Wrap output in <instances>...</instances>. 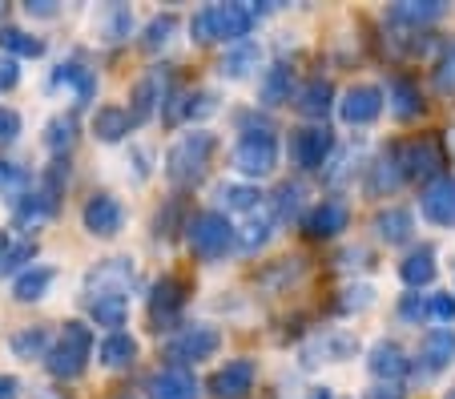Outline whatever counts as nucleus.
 Segmentation results:
<instances>
[{
  "mask_svg": "<svg viewBox=\"0 0 455 399\" xmlns=\"http://www.w3.org/2000/svg\"><path fill=\"white\" fill-rule=\"evenodd\" d=\"M262 12L267 9H250V4H206L189 20V36L198 44H214V41L238 44L250 36V28H254V20Z\"/></svg>",
  "mask_w": 455,
  "mask_h": 399,
  "instance_id": "nucleus-1",
  "label": "nucleus"
},
{
  "mask_svg": "<svg viewBox=\"0 0 455 399\" xmlns=\"http://www.w3.org/2000/svg\"><path fill=\"white\" fill-rule=\"evenodd\" d=\"M214 146L218 141L210 130L181 133V138L170 146V154H165V178H170L178 190L198 186L202 178H206V165H210V157H214Z\"/></svg>",
  "mask_w": 455,
  "mask_h": 399,
  "instance_id": "nucleus-2",
  "label": "nucleus"
},
{
  "mask_svg": "<svg viewBox=\"0 0 455 399\" xmlns=\"http://www.w3.org/2000/svg\"><path fill=\"white\" fill-rule=\"evenodd\" d=\"M89 355H93V327H85L81 319H69L60 327L57 347H49V355H44V367L57 379H77L85 371Z\"/></svg>",
  "mask_w": 455,
  "mask_h": 399,
  "instance_id": "nucleus-3",
  "label": "nucleus"
},
{
  "mask_svg": "<svg viewBox=\"0 0 455 399\" xmlns=\"http://www.w3.org/2000/svg\"><path fill=\"white\" fill-rule=\"evenodd\" d=\"M186 238H189V251L198 254L202 262H218L234 246V226L222 210H202V214H194L186 222Z\"/></svg>",
  "mask_w": 455,
  "mask_h": 399,
  "instance_id": "nucleus-4",
  "label": "nucleus"
},
{
  "mask_svg": "<svg viewBox=\"0 0 455 399\" xmlns=\"http://www.w3.org/2000/svg\"><path fill=\"white\" fill-rule=\"evenodd\" d=\"M395 154H399V165H403V178H419V182H435V178H443L447 154H443V146H439V138H431V133L395 146Z\"/></svg>",
  "mask_w": 455,
  "mask_h": 399,
  "instance_id": "nucleus-5",
  "label": "nucleus"
},
{
  "mask_svg": "<svg viewBox=\"0 0 455 399\" xmlns=\"http://www.w3.org/2000/svg\"><path fill=\"white\" fill-rule=\"evenodd\" d=\"M278 165V138L275 130L262 133H242L238 146H234V170L246 178H267Z\"/></svg>",
  "mask_w": 455,
  "mask_h": 399,
  "instance_id": "nucleus-6",
  "label": "nucleus"
},
{
  "mask_svg": "<svg viewBox=\"0 0 455 399\" xmlns=\"http://www.w3.org/2000/svg\"><path fill=\"white\" fill-rule=\"evenodd\" d=\"M218 347H222L218 327H210V323H186V327L170 339L165 355L173 359V367H186V363H202V359H210Z\"/></svg>",
  "mask_w": 455,
  "mask_h": 399,
  "instance_id": "nucleus-7",
  "label": "nucleus"
},
{
  "mask_svg": "<svg viewBox=\"0 0 455 399\" xmlns=\"http://www.w3.org/2000/svg\"><path fill=\"white\" fill-rule=\"evenodd\" d=\"M133 283H138V267H133V259H105L85 275V295L89 299H101V295L125 299L129 291H133Z\"/></svg>",
  "mask_w": 455,
  "mask_h": 399,
  "instance_id": "nucleus-8",
  "label": "nucleus"
},
{
  "mask_svg": "<svg viewBox=\"0 0 455 399\" xmlns=\"http://www.w3.org/2000/svg\"><path fill=\"white\" fill-rule=\"evenodd\" d=\"M335 154V133L327 125H302L291 130V162L299 170H323Z\"/></svg>",
  "mask_w": 455,
  "mask_h": 399,
  "instance_id": "nucleus-9",
  "label": "nucleus"
},
{
  "mask_svg": "<svg viewBox=\"0 0 455 399\" xmlns=\"http://www.w3.org/2000/svg\"><path fill=\"white\" fill-rule=\"evenodd\" d=\"M181 307H186V283L173 275L157 278L154 295H149V323H154V331L162 335V331L178 327L181 319Z\"/></svg>",
  "mask_w": 455,
  "mask_h": 399,
  "instance_id": "nucleus-10",
  "label": "nucleus"
},
{
  "mask_svg": "<svg viewBox=\"0 0 455 399\" xmlns=\"http://www.w3.org/2000/svg\"><path fill=\"white\" fill-rule=\"evenodd\" d=\"M254 359H230V363L222 367V371H214V379H210V395L214 399H250V391H254Z\"/></svg>",
  "mask_w": 455,
  "mask_h": 399,
  "instance_id": "nucleus-11",
  "label": "nucleus"
},
{
  "mask_svg": "<svg viewBox=\"0 0 455 399\" xmlns=\"http://www.w3.org/2000/svg\"><path fill=\"white\" fill-rule=\"evenodd\" d=\"M383 89L379 85H351L343 93V101H339V117H343L347 125H371L383 113Z\"/></svg>",
  "mask_w": 455,
  "mask_h": 399,
  "instance_id": "nucleus-12",
  "label": "nucleus"
},
{
  "mask_svg": "<svg viewBox=\"0 0 455 399\" xmlns=\"http://www.w3.org/2000/svg\"><path fill=\"white\" fill-rule=\"evenodd\" d=\"M165 97H170V73H165V69H149L146 77L133 85V109H129L133 125L149 122V117H154V113L165 105Z\"/></svg>",
  "mask_w": 455,
  "mask_h": 399,
  "instance_id": "nucleus-13",
  "label": "nucleus"
},
{
  "mask_svg": "<svg viewBox=\"0 0 455 399\" xmlns=\"http://www.w3.org/2000/svg\"><path fill=\"white\" fill-rule=\"evenodd\" d=\"M81 222H85L89 235L113 238L121 226H125V210H121V202L113 198V194H93V198L85 202V210H81Z\"/></svg>",
  "mask_w": 455,
  "mask_h": 399,
  "instance_id": "nucleus-14",
  "label": "nucleus"
},
{
  "mask_svg": "<svg viewBox=\"0 0 455 399\" xmlns=\"http://www.w3.org/2000/svg\"><path fill=\"white\" fill-rule=\"evenodd\" d=\"M419 210L427 222L455 226V178L443 174V178H435V182H427V190H423V198H419Z\"/></svg>",
  "mask_w": 455,
  "mask_h": 399,
  "instance_id": "nucleus-15",
  "label": "nucleus"
},
{
  "mask_svg": "<svg viewBox=\"0 0 455 399\" xmlns=\"http://www.w3.org/2000/svg\"><path fill=\"white\" fill-rule=\"evenodd\" d=\"M403 182H407V178H403V165H399L395 146L383 149V154L367 165V194H371V198H387V194H395Z\"/></svg>",
  "mask_w": 455,
  "mask_h": 399,
  "instance_id": "nucleus-16",
  "label": "nucleus"
},
{
  "mask_svg": "<svg viewBox=\"0 0 455 399\" xmlns=\"http://www.w3.org/2000/svg\"><path fill=\"white\" fill-rule=\"evenodd\" d=\"M419 363L427 375L447 371L455 363V327H431L419 343Z\"/></svg>",
  "mask_w": 455,
  "mask_h": 399,
  "instance_id": "nucleus-17",
  "label": "nucleus"
},
{
  "mask_svg": "<svg viewBox=\"0 0 455 399\" xmlns=\"http://www.w3.org/2000/svg\"><path fill=\"white\" fill-rule=\"evenodd\" d=\"M367 367H371V375H375V379H383V383H399L407 371H411L407 351L399 347V343H391V339H379L375 347H371Z\"/></svg>",
  "mask_w": 455,
  "mask_h": 399,
  "instance_id": "nucleus-18",
  "label": "nucleus"
},
{
  "mask_svg": "<svg viewBox=\"0 0 455 399\" xmlns=\"http://www.w3.org/2000/svg\"><path fill=\"white\" fill-rule=\"evenodd\" d=\"M359 351V339L347 335V331H327V335H318L307 351H302V363H343Z\"/></svg>",
  "mask_w": 455,
  "mask_h": 399,
  "instance_id": "nucleus-19",
  "label": "nucleus"
},
{
  "mask_svg": "<svg viewBox=\"0 0 455 399\" xmlns=\"http://www.w3.org/2000/svg\"><path fill=\"white\" fill-rule=\"evenodd\" d=\"M347 222H351V210H347L343 202H318V206L302 218V230H307V238H335L347 230Z\"/></svg>",
  "mask_w": 455,
  "mask_h": 399,
  "instance_id": "nucleus-20",
  "label": "nucleus"
},
{
  "mask_svg": "<svg viewBox=\"0 0 455 399\" xmlns=\"http://www.w3.org/2000/svg\"><path fill=\"white\" fill-rule=\"evenodd\" d=\"M291 101H294V109H299L302 117L323 122V117L331 113V105H335V85H331V81H323V77H315V81H307V85H302Z\"/></svg>",
  "mask_w": 455,
  "mask_h": 399,
  "instance_id": "nucleus-21",
  "label": "nucleus"
},
{
  "mask_svg": "<svg viewBox=\"0 0 455 399\" xmlns=\"http://www.w3.org/2000/svg\"><path fill=\"white\" fill-rule=\"evenodd\" d=\"M93 33H97V41H105V44L129 41V33H133V12H129L125 4H101L93 17Z\"/></svg>",
  "mask_w": 455,
  "mask_h": 399,
  "instance_id": "nucleus-22",
  "label": "nucleus"
},
{
  "mask_svg": "<svg viewBox=\"0 0 455 399\" xmlns=\"http://www.w3.org/2000/svg\"><path fill=\"white\" fill-rule=\"evenodd\" d=\"M149 399H198V383L186 367H165L149 379Z\"/></svg>",
  "mask_w": 455,
  "mask_h": 399,
  "instance_id": "nucleus-23",
  "label": "nucleus"
},
{
  "mask_svg": "<svg viewBox=\"0 0 455 399\" xmlns=\"http://www.w3.org/2000/svg\"><path fill=\"white\" fill-rule=\"evenodd\" d=\"M371 226H375V235L383 238L387 246H403V243H411L415 218H411V210H403V206H387V210H379Z\"/></svg>",
  "mask_w": 455,
  "mask_h": 399,
  "instance_id": "nucleus-24",
  "label": "nucleus"
},
{
  "mask_svg": "<svg viewBox=\"0 0 455 399\" xmlns=\"http://www.w3.org/2000/svg\"><path fill=\"white\" fill-rule=\"evenodd\" d=\"M275 214H270V206H262V214L258 210H250V222L242 226V230H234V243H238L242 254H254L262 251V246L270 243V235H275Z\"/></svg>",
  "mask_w": 455,
  "mask_h": 399,
  "instance_id": "nucleus-25",
  "label": "nucleus"
},
{
  "mask_svg": "<svg viewBox=\"0 0 455 399\" xmlns=\"http://www.w3.org/2000/svg\"><path fill=\"white\" fill-rule=\"evenodd\" d=\"M443 0H399V4H391V25H411V28H423L431 25V20L443 17Z\"/></svg>",
  "mask_w": 455,
  "mask_h": 399,
  "instance_id": "nucleus-26",
  "label": "nucleus"
},
{
  "mask_svg": "<svg viewBox=\"0 0 455 399\" xmlns=\"http://www.w3.org/2000/svg\"><path fill=\"white\" fill-rule=\"evenodd\" d=\"M399 278H403L411 291L427 287L431 278H435V246H415V251H407V259L399 262Z\"/></svg>",
  "mask_w": 455,
  "mask_h": 399,
  "instance_id": "nucleus-27",
  "label": "nucleus"
},
{
  "mask_svg": "<svg viewBox=\"0 0 455 399\" xmlns=\"http://www.w3.org/2000/svg\"><path fill=\"white\" fill-rule=\"evenodd\" d=\"M383 101H387V109L395 113L399 122H407V117H415V113L423 109L419 85H415V81H407V77H391V85H387Z\"/></svg>",
  "mask_w": 455,
  "mask_h": 399,
  "instance_id": "nucleus-28",
  "label": "nucleus"
},
{
  "mask_svg": "<svg viewBox=\"0 0 455 399\" xmlns=\"http://www.w3.org/2000/svg\"><path fill=\"white\" fill-rule=\"evenodd\" d=\"M258 61H262L258 44H254V41H238V44H230V49H226L222 65H218V73H222L226 81H242V77H250V73L258 69Z\"/></svg>",
  "mask_w": 455,
  "mask_h": 399,
  "instance_id": "nucleus-29",
  "label": "nucleus"
},
{
  "mask_svg": "<svg viewBox=\"0 0 455 399\" xmlns=\"http://www.w3.org/2000/svg\"><path fill=\"white\" fill-rule=\"evenodd\" d=\"M97 355H101V363H105V367L121 371V367H129L133 359H138V339L125 335V331H113V335H105V339H101Z\"/></svg>",
  "mask_w": 455,
  "mask_h": 399,
  "instance_id": "nucleus-30",
  "label": "nucleus"
},
{
  "mask_svg": "<svg viewBox=\"0 0 455 399\" xmlns=\"http://www.w3.org/2000/svg\"><path fill=\"white\" fill-rule=\"evenodd\" d=\"M52 214H57V194L44 190V186L36 194L17 198V222L20 226H41V222H49Z\"/></svg>",
  "mask_w": 455,
  "mask_h": 399,
  "instance_id": "nucleus-31",
  "label": "nucleus"
},
{
  "mask_svg": "<svg viewBox=\"0 0 455 399\" xmlns=\"http://www.w3.org/2000/svg\"><path fill=\"white\" fill-rule=\"evenodd\" d=\"M129 130H133V117L121 105H101L93 113V133L101 141H121V138H129Z\"/></svg>",
  "mask_w": 455,
  "mask_h": 399,
  "instance_id": "nucleus-32",
  "label": "nucleus"
},
{
  "mask_svg": "<svg viewBox=\"0 0 455 399\" xmlns=\"http://www.w3.org/2000/svg\"><path fill=\"white\" fill-rule=\"evenodd\" d=\"M52 278H57V270L52 267H28L17 275V283H12V295L20 299V303H36V299L49 295Z\"/></svg>",
  "mask_w": 455,
  "mask_h": 399,
  "instance_id": "nucleus-33",
  "label": "nucleus"
},
{
  "mask_svg": "<svg viewBox=\"0 0 455 399\" xmlns=\"http://www.w3.org/2000/svg\"><path fill=\"white\" fill-rule=\"evenodd\" d=\"M57 85H69L73 89V97H77V105H89L97 97V73L93 69H85V65H77V61H69V65H60L57 69Z\"/></svg>",
  "mask_w": 455,
  "mask_h": 399,
  "instance_id": "nucleus-34",
  "label": "nucleus"
},
{
  "mask_svg": "<svg viewBox=\"0 0 455 399\" xmlns=\"http://www.w3.org/2000/svg\"><path fill=\"white\" fill-rule=\"evenodd\" d=\"M12 355L25 359V363H33V359H44L49 355V327H20L17 335H12Z\"/></svg>",
  "mask_w": 455,
  "mask_h": 399,
  "instance_id": "nucleus-35",
  "label": "nucleus"
},
{
  "mask_svg": "<svg viewBox=\"0 0 455 399\" xmlns=\"http://www.w3.org/2000/svg\"><path fill=\"white\" fill-rule=\"evenodd\" d=\"M302 202H307V190H302L299 182H283L267 206H270V214H275V222H291V218L302 214Z\"/></svg>",
  "mask_w": 455,
  "mask_h": 399,
  "instance_id": "nucleus-36",
  "label": "nucleus"
},
{
  "mask_svg": "<svg viewBox=\"0 0 455 399\" xmlns=\"http://www.w3.org/2000/svg\"><path fill=\"white\" fill-rule=\"evenodd\" d=\"M125 315H129V303L125 299H113V295H101V299H89V319L97 327H109V335L117 327H125Z\"/></svg>",
  "mask_w": 455,
  "mask_h": 399,
  "instance_id": "nucleus-37",
  "label": "nucleus"
},
{
  "mask_svg": "<svg viewBox=\"0 0 455 399\" xmlns=\"http://www.w3.org/2000/svg\"><path fill=\"white\" fill-rule=\"evenodd\" d=\"M291 85H294L291 69L286 65H270L262 85H258V97H262V105H283V101H291Z\"/></svg>",
  "mask_w": 455,
  "mask_h": 399,
  "instance_id": "nucleus-38",
  "label": "nucleus"
},
{
  "mask_svg": "<svg viewBox=\"0 0 455 399\" xmlns=\"http://www.w3.org/2000/svg\"><path fill=\"white\" fill-rule=\"evenodd\" d=\"M73 141H77V117L73 113H57L49 125H44V146L52 154H69Z\"/></svg>",
  "mask_w": 455,
  "mask_h": 399,
  "instance_id": "nucleus-39",
  "label": "nucleus"
},
{
  "mask_svg": "<svg viewBox=\"0 0 455 399\" xmlns=\"http://www.w3.org/2000/svg\"><path fill=\"white\" fill-rule=\"evenodd\" d=\"M0 49L9 52V57H41L44 41H41V36H33V33H25V28L4 25V28H0Z\"/></svg>",
  "mask_w": 455,
  "mask_h": 399,
  "instance_id": "nucleus-40",
  "label": "nucleus"
},
{
  "mask_svg": "<svg viewBox=\"0 0 455 399\" xmlns=\"http://www.w3.org/2000/svg\"><path fill=\"white\" fill-rule=\"evenodd\" d=\"M258 198H262V194H258L254 186H242V182L218 186V206H226V210H242V214H250V210H258Z\"/></svg>",
  "mask_w": 455,
  "mask_h": 399,
  "instance_id": "nucleus-41",
  "label": "nucleus"
},
{
  "mask_svg": "<svg viewBox=\"0 0 455 399\" xmlns=\"http://www.w3.org/2000/svg\"><path fill=\"white\" fill-rule=\"evenodd\" d=\"M302 270H307V262H302L299 254H294V259H278L275 267H270V270H262V275H258V278H262V283H267V287L283 291L286 283H294V278L302 275Z\"/></svg>",
  "mask_w": 455,
  "mask_h": 399,
  "instance_id": "nucleus-42",
  "label": "nucleus"
},
{
  "mask_svg": "<svg viewBox=\"0 0 455 399\" xmlns=\"http://www.w3.org/2000/svg\"><path fill=\"white\" fill-rule=\"evenodd\" d=\"M173 28H178V17H173V12H162V17H154V20L146 25V36H141V49H146V52H157L162 44H170Z\"/></svg>",
  "mask_w": 455,
  "mask_h": 399,
  "instance_id": "nucleus-43",
  "label": "nucleus"
},
{
  "mask_svg": "<svg viewBox=\"0 0 455 399\" xmlns=\"http://www.w3.org/2000/svg\"><path fill=\"white\" fill-rule=\"evenodd\" d=\"M431 81H435V93H443V97H451V101H455V41H447L443 57L435 61Z\"/></svg>",
  "mask_w": 455,
  "mask_h": 399,
  "instance_id": "nucleus-44",
  "label": "nucleus"
},
{
  "mask_svg": "<svg viewBox=\"0 0 455 399\" xmlns=\"http://www.w3.org/2000/svg\"><path fill=\"white\" fill-rule=\"evenodd\" d=\"M25 186H28V174L20 170V165L0 162V190L12 194V202H17V198H25Z\"/></svg>",
  "mask_w": 455,
  "mask_h": 399,
  "instance_id": "nucleus-45",
  "label": "nucleus"
},
{
  "mask_svg": "<svg viewBox=\"0 0 455 399\" xmlns=\"http://www.w3.org/2000/svg\"><path fill=\"white\" fill-rule=\"evenodd\" d=\"M33 259H36V238H25V243H17V246L9 243V254H4V275H9V270L28 267Z\"/></svg>",
  "mask_w": 455,
  "mask_h": 399,
  "instance_id": "nucleus-46",
  "label": "nucleus"
},
{
  "mask_svg": "<svg viewBox=\"0 0 455 399\" xmlns=\"http://www.w3.org/2000/svg\"><path fill=\"white\" fill-rule=\"evenodd\" d=\"M427 311H431V319H435V323L451 327V323H455V295H447V291L427 295Z\"/></svg>",
  "mask_w": 455,
  "mask_h": 399,
  "instance_id": "nucleus-47",
  "label": "nucleus"
},
{
  "mask_svg": "<svg viewBox=\"0 0 455 399\" xmlns=\"http://www.w3.org/2000/svg\"><path fill=\"white\" fill-rule=\"evenodd\" d=\"M399 319H407V323H427L431 319V311H427V295H403V303H399Z\"/></svg>",
  "mask_w": 455,
  "mask_h": 399,
  "instance_id": "nucleus-48",
  "label": "nucleus"
},
{
  "mask_svg": "<svg viewBox=\"0 0 455 399\" xmlns=\"http://www.w3.org/2000/svg\"><path fill=\"white\" fill-rule=\"evenodd\" d=\"M17 138H20V113L0 105V146H12Z\"/></svg>",
  "mask_w": 455,
  "mask_h": 399,
  "instance_id": "nucleus-49",
  "label": "nucleus"
},
{
  "mask_svg": "<svg viewBox=\"0 0 455 399\" xmlns=\"http://www.w3.org/2000/svg\"><path fill=\"white\" fill-rule=\"evenodd\" d=\"M343 303H339V307H343V311H363V307H371V295H375V291H371V287H351V291H343Z\"/></svg>",
  "mask_w": 455,
  "mask_h": 399,
  "instance_id": "nucleus-50",
  "label": "nucleus"
},
{
  "mask_svg": "<svg viewBox=\"0 0 455 399\" xmlns=\"http://www.w3.org/2000/svg\"><path fill=\"white\" fill-rule=\"evenodd\" d=\"M17 81H20L17 61H12V57H0V93H9V89H17Z\"/></svg>",
  "mask_w": 455,
  "mask_h": 399,
  "instance_id": "nucleus-51",
  "label": "nucleus"
},
{
  "mask_svg": "<svg viewBox=\"0 0 455 399\" xmlns=\"http://www.w3.org/2000/svg\"><path fill=\"white\" fill-rule=\"evenodd\" d=\"M367 399H403V391H399V383H375L367 391Z\"/></svg>",
  "mask_w": 455,
  "mask_h": 399,
  "instance_id": "nucleus-52",
  "label": "nucleus"
},
{
  "mask_svg": "<svg viewBox=\"0 0 455 399\" xmlns=\"http://www.w3.org/2000/svg\"><path fill=\"white\" fill-rule=\"evenodd\" d=\"M25 12L28 17H57V4H52V0H28Z\"/></svg>",
  "mask_w": 455,
  "mask_h": 399,
  "instance_id": "nucleus-53",
  "label": "nucleus"
},
{
  "mask_svg": "<svg viewBox=\"0 0 455 399\" xmlns=\"http://www.w3.org/2000/svg\"><path fill=\"white\" fill-rule=\"evenodd\" d=\"M20 395V379L17 375H0V399H17Z\"/></svg>",
  "mask_w": 455,
  "mask_h": 399,
  "instance_id": "nucleus-54",
  "label": "nucleus"
},
{
  "mask_svg": "<svg viewBox=\"0 0 455 399\" xmlns=\"http://www.w3.org/2000/svg\"><path fill=\"white\" fill-rule=\"evenodd\" d=\"M9 243H12V238L0 230V275H4V254H9Z\"/></svg>",
  "mask_w": 455,
  "mask_h": 399,
  "instance_id": "nucleus-55",
  "label": "nucleus"
},
{
  "mask_svg": "<svg viewBox=\"0 0 455 399\" xmlns=\"http://www.w3.org/2000/svg\"><path fill=\"white\" fill-rule=\"evenodd\" d=\"M310 399H335V395H331V387H310Z\"/></svg>",
  "mask_w": 455,
  "mask_h": 399,
  "instance_id": "nucleus-56",
  "label": "nucleus"
},
{
  "mask_svg": "<svg viewBox=\"0 0 455 399\" xmlns=\"http://www.w3.org/2000/svg\"><path fill=\"white\" fill-rule=\"evenodd\" d=\"M117 399H138V395H117Z\"/></svg>",
  "mask_w": 455,
  "mask_h": 399,
  "instance_id": "nucleus-57",
  "label": "nucleus"
}]
</instances>
